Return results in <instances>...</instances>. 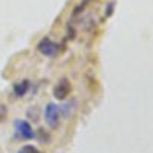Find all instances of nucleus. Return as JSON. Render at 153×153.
<instances>
[{
  "mask_svg": "<svg viewBox=\"0 0 153 153\" xmlns=\"http://www.w3.org/2000/svg\"><path fill=\"white\" fill-rule=\"evenodd\" d=\"M61 118V109L55 103H49L45 109V121L51 129H57Z\"/></svg>",
  "mask_w": 153,
  "mask_h": 153,
  "instance_id": "obj_1",
  "label": "nucleus"
},
{
  "mask_svg": "<svg viewBox=\"0 0 153 153\" xmlns=\"http://www.w3.org/2000/svg\"><path fill=\"white\" fill-rule=\"evenodd\" d=\"M28 91H29V81L28 80H23L14 86V94L17 97H25Z\"/></svg>",
  "mask_w": 153,
  "mask_h": 153,
  "instance_id": "obj_5",
  "label": "nucleus"
},
{
  "mask_svg": "<svg viewBox=\"0 0 153 153\" xmlns=\"http://www.w3.org/2000/svg\"><path fill=\"white\" fill-rule=\"evenodd\" d=\"M14 129H16V136L19 139H23V141H29V139H32L35 136L31 124L28 121H25V120H16Z\"/></svg>",
  "mask_w": 153,
  "mask_h": 153,
  "instance_id": "obj_2",
  "label": "nucleus"
},
{
  "mask_svg": "<svg viewBox=\"0 0 153 153\" xmlns=\"http://www.w3.org/2000/svg\"><path fill=\"white\" fill-rule=\"evenodd\" d=\"M17 153H42L40 150H38L35 146H31V144H26V146H23Z\"/></svg>",
  "mask_w": 153,
  "mask_h": 153,
  "instance_id": "obj_6",
  "label": "nucleus"
},
{
  "mask_svg": "<svg viewBox=\"0 0 153 153\" xmlns=\"http://www.w3.org/2000/svg\"><path fill=\"white\" fill-rule=\"evenodd\" d=\"M5 115H6V109H5L2 104H0V121L5 118Z\"/></svg>",
  "mask_w": 153,
  "mask_h": 153,
  "instance_id": "obj_7",
  "label": "nucleus"
},
{
  "mask_svg": "<svg viewBox=\"0 0 153 153\" xmlns=\"http://www.w3.org/2000/svg\"><path fill=\"white\" fill-rule=\"evenodd\" d=\"M71 83H69V80H66V78H63V80H60L58 83H57V86L54 87V97L57 98V100H66L68 98V95L71 94Z\"/></svg>",
  "mask_w": 153,
  "mask_h": 153,
  "instance_id": "obj_4",
  "label": "nucleus"
},
{
  "mask_svg": "<svg viewBox=\"0 0 153 153\" xmlns=\"http://www.w3.org/2000/svg\"><path fill=\"white\" fill-rule=\"evenodd\" d=\"M61 46L55 42H52L49 37H45L38 43V51L45 55V57H57V54L60 52Z\"/></svg>",
  "mask_w": 153,
  "mask_h": 153,
  "instance_id": "obj_3",
  "label": "nucleus"
}]
</instances>
